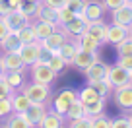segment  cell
<instances>
[{
    "label": "cell",
    "mask_w": 132,
    "mask_h": 128,
    "mask_svg": "<svg viewBox=\"0 0 132 128\" xmlns=\"http://www.w3.org/2000/svg\"><path fill=\"white\" fill-rule=\"evenodd\" d=\"M21 91L27 95L33 103H49L51 97H53V93H51V86H47V83H39V82H31V83H27V86L23 83Z\"/></svg>",
    "instance_id": "1"
},
{
    "label": "cell",
    "mask_w": 132,
    "mask_h": 128,
    "mask_svg": "<svg viewBox=\"0 0 132 128\" xmlns=\"http://www.w3.org/2000/svg\"><path fill=\"white\" fill-rule=\"evenodd\" d=\"M76 99H78V91L72 89V87H66V89L58 91V93L53 97V109L56 113H60V115H66L68 107H70Z\"/></svg>",
    "instance_id": "2"
},
{
    "label": "cell",
    "mask_w": 132,
    "mask_h": 128,
    "mask_svg": "<svg viewBox=\"0 0 132 128\" xmlns=\"http://www.w3.org/2000/svg\"><path fill=\"white\" fill-rule=\"evenodd\" d=\"M29 68H31V80H33V82L51 86L53 80L56 78V74L53 72V68H51L47 62H35V64H31Z\"/></svg>",
    "instance_id": "3"
},
{
    "label": "cell",
    "mask_w": 132,
    "mask_h": 128,
    "mask_svg": "<svg viewBox=\"0 0 132 128\" xmlns=\"http://www.w3.org/2000/svg\"><path fill=\"white\" fill-rule=\"evenodd\" d=\"M113 99H115L117 107L124 109V111H132V82L115 87V91H113Z\"/></svg>",
    "instance_id": "4"
},
{
    "label": "cell",
    "mask_w": 132,
    "mask_h": 128,
    "mask_svg": "<svg viewBox=\"0 0 132 128\" xmlns=\"http://www.w3.org/2000/svg\"><path fill=\"white\" fill-rule=\"evenodd\" d=\"M107 80L111 82L113 87H119V86H124V83H130L132 82V72L124 70V68L119 66V64H113V66H109Z\"/></svg>",
    "instance_id": "5"
},
{
    "label": "cell",
    "mask_w": 132,
    "mask_h": 128,
    "mask_svg": "<svg viewBox=\"0 0 132 128\" xmlns=\"http://www.w3.org/2000/svg\"><path fill=\"white\" fill-rule=\"evenodd\" d=\"M4 21L12 31H18L20 27L31 23V16H27L25 12H21V10L18 8V10H10V12L4 16Z\"/></svg>",
    "instance_id": "6"
},
{
    "label": "cell",
    "mask_w": 132,
    "mask_h": 128,
    "mask_svg": "<svg viewBox=\"0 0 132 128\" xmlns=\"http://www.w3.org/2000/svg\"><path fill=\"white\" fill-rule=\"evenodd\" d=\"M60 27L64 29V33L68 35V37H78V35H82V33L87 31V20L82 14H78V16H74L68 23L60 25Z\"/></svg>",
    "instance_id": "7"
},
{
    "label": "cell",
    "mask_w": 132,
    "mask_h": 128,
    "mask_svg": "<svg viewBox=\"0 0 132 128\" xmlns=\"http://www.w3.org/2000/svg\"><path fill=\"white\" fill-rule=\"evenodd\" d=\"M107 72H109V66L97 58L89 68L84 70V76H86L87 83H93V82H99V80H105V78H107Z\"/></svg>",
    "instance_id": "8"
},
{
    "label": "cell",
    "mask_w": 132,
    "mask_h": 128,
    "mask_svg": "<svg viewBox=\"0 0 132 128\" xmlns=\"http://www.w3.org/2000/svg\"><path fill=\"white\" fill-rule=\"evenodd\" d=\"M39 54H41V41L29 43V45H21V49H20V56H21L25 66L35 64L39 60Z\"/></svg>",
    "instance_id": "9"
},
{
    "label": "cell",
    "mask_w": 132,
    "mask_h": 128,
    "mask_svg": "<svg viewBox=\"0 0 132 128\" xmlns=\"http://www.w3.org/2000/svg\"><path fill=\"white\" fill-rule=\"evenodd\" d=\"M105 12H107V8L103 6L101 0H87L86 10H84L82 16L86 18L87 21H95V20H103Z\"/></svg>",
    "instance_id": "10"
},
{
    "label": "cell",
    "mask_w": 132,
    "mask_h": 128,
    "mask_svg": "<svg viewBox=\"0 0 132 128\" xmlns=\"http://www.w3.org/2000/svg\"><path fill=\"white\" fill-rule=\"evenodd\" d=\"M66 41H68V35L64 33V29H62V27H58L54 33H51L47 39H43L41 45L47 47L49 50H53V53H58V50H60V47L64 45Z\"/></svg>",
    "instance_id": "11"
},
{
    "label": "cell",
    "mask_w": 132,
    "mask_h": 128,
    "mask_svg": "<svg viewBox=\"0 0 132 128\" xmlns=\"http://www.w3.org/2000/svg\"><path fill=\"white\" fill-rule=\"evenodd\" d=\"M113 21L119 25H124V27H130L132 25V4L130 2H124L122 6L113 10Z\"/></svg>",
    "instance_id": "12"
},
{
    "label": "cell",
    "mask_w": 132,
    "mask_h": 128,
    "mask_svg": "<svg viewBox=\"0 0 132 128\" xmlns=\"http://www.w3.org/2000/svg\"><path fill=\"white\" fill-rule=\"evenodd\" d=\"M97 60V53H91V50H82L78 49V53H76L74 60H72V66H76L78 70H86V68H89L93 62Z\"/></svg>",
    "instance_id": "13"
},
{
    "label": "cell",
    "mask_w": 132,
    "mask_h": 128,
    "mask_svg": "<svg viewBox=\"0 0 132 128\" xmlns=\"http://www.w3.org/2000/svg\"><path fill=\"white\" fill-rule=\"evenodd\" d=\"M4 126H8V128H33V122L27 118L25 113H16L14 111L4 118Z\"/></svg>",
    "instance_id": "14"
},
{
    "label": "cell",
    "mask_w": 132,
    "mask_h": 128,
    "mask_svg": "<svg viewBox=\"0 0 132 128\" xmlns=\"http://www.w3.org/2000/svg\"><path fill=\"white\" fill-rule=\"evenodd\" d=\"M33 31H35V35H37L39 41H43V39H47L51 33H54L60 25L54 23V21H41V20H35V23H31Z\"/></svg>",
    "instance_id": "15"
},
{
    "label": "cell",
    "mask_w": 132,
    "mask_h": 128,
    "mask_svg": "<svg viewBox=\"0 0 132 128\" xmlns=\"http://www.w3.org/2000/svg\"><path fill=\"white\" fill-rule=\"evenodd\" d=\"M64 120H66L64 115H60V113H56L54 109H51V111H47V115L39 120L37 126H41V128H60V126H64Z\"/></svg>",
    "instance_id": "16"
},
{
    "label": "cell",
    "mask_w": 132,
    "mask_h": 128,
    "mask_svg": "<svg viewBox=\"0 0 132 128\" xmlns=\"http://www.w3.org/2000/svg\"><path fill=\"white\" fill-rule=\"evenodd\" d=\"M126 35H128V27L119 25V23H115V21H113L111 25H107V37H105V43L117 45V43H120Z\"/></svg>",
    "instance_id": "17"
},
{
    "label": "cell",
    "mask_w": 132,
    "mask_h": 128,
    "mask_svg": "<svg viewBox=\"0 0 132 128\" xmlns=\"http://www.w3.org/2000/svg\"><path fill=\"white\" fill-rule=\"evenodd\" d=\"M93 39H97L99 43H105V37H107V23L103 20H95V21H87V31Z\"/></svg>",
    "instance_id": "18"
},
{
    "label": "cell",
    "mask_w": 132,
    "mask_h": 128,
    "mask_svg": "<svg viewBox=\"0 0 132 128\" xmlns=\"http://www.w3.org/2000/svg\"><path fill=\"white\" fill-rule=\"evenodd\" d=\"M2 66H4V72H10V70H23L25 64L21 60L20 53H4L2 54Z\"/></svg>",
    "instance_id": "19"
},
{
    "label": "cell",
    "mask_w": 132,
    "mask_h": 128,
    "mask_svg": "<svg viewBox=\"0 0 132 128\" xmlns=\"http://www.w3.org/2000/svg\"><path fill=\"white\" fill-rule=\"evenodd\" d=\"M10 99H12V107H14L16 113H25L29 107H31V103H33L27 95H25L23 91H20V89L14 91V93L10 95Z\"/></svg>",
    "instance_id": "20"
},
{
    "label": "cell",
    "mask_w": 132,
    "mask_h": 128,
    "mask_svg": "<svg viewBox=\"0 0 132 128\" xmlns=\"http://www.w3.org/2000/svg\"><path fill=\"white\" fill-rule=\"evenodd\" d=\"M0 49L4 50V53H20L21 41H20V37L16 35V31H10V33L0 41Z\"/></svg>",
    "instance_id": "21"
},
{
    "label": "cell",
    "mask_w": 132,
    "mask_h": 128,
    "mask_svg": "<svg viewBox=\"0 0 132 128\" xmlns=\"http://www.w3.org/2000/svg\"><path fill=\"white\" fill-rule=\"evenodd\" d=\"M74 41H76V45H78V49H82V50H91V53H97L99 45H101V43H99L97 39H93L89 33L78 35V37H74Z\"/></svg>",
    "instance_id": "22"
},
{
    "label": "cell",
    "mask_w": 132,
    "mask_h": 128,
    "mask_svg": "<svg viewBox=\"0 0 132 128\" xmlns=\"http://www.w3.org/2000/svg\"><path fill=\"white\" fill-rule=\"evenodd\" d=\"M25 115H27V118L33 122V126H37L39 120L47 115V105L45 103H31V107L25 111Z\"/></svg>",
    "instance_id": "23"
},
{
    "label": "cell",
    "mask_w": 132,
    "mask_h": 128,
    "mask_svg": "<svg viewBox=\"0 0 132 128\" xmlns=\"http://www.w3.org/2000/svg\"><path fill=\"white\" fill-rule=\"evenodd\" d=\"M35 20H41V21H54L56 23V10L51 8V6L39 2L37 10H35Z\"/></svg>",
    "instance_id": "24"
},
{
    "label": "cell",
    "mask_w": 132,
    "mask_h": 128,
    "mask_svg": "<svg viewBox=\"0 0 132 128\" xmlns=\"http://www.w3.org/2000/svg\"><path fill=\"white\" fill-rule=\"evenodd\" d=\"M4 78L6 82L10 83V87H12L14 91L21 89L23 87V70H10V72H4Z\"/></svg>",
    "instance_id": "25"
},
{
    "label": "cell",
    "mask_w": 132,
    "mask_h": 128,
    "mask_svg": "<svg viewBox=\"0 0 132 128\" xmlns=\"http://www.w3.org/2000/svg\"><path fill=\"white\" fill-rule=\"evenodd\" d=\"M76 53H78V45H76V41H66L64 45L60 47V50H58V54L66 60V64H72Z\"/></svg>",
    "instance_id": "26"
},
{
    "label": "cell",
    "mask_w": 132,
    "mask_h": 128,
    "mask_svg": "<svg viewBox=\"0 0 132 128\" xmlns=\"http://www.w3.org/2000/svg\"><path fill=\"white\" fill-rule=\"evenodd\" d=\"M16 35L20 37L21 45H29V43L39 41L37 35H35V31H33V27H31V23H29V25H23V27H20V29L16 31Z\"/></svg>",
    "instance_id": "27"
},
{
    "label": "cell",
    "mask_w": 132,
    "mask_h": 128,
    "mask_svg": "<svg viewBox=\"0 0 132 128\" xmlns=\"http://www.w3.org/2000/svg\"><path fill=\"white\" fill-rule=\"evenodd\" d=\"M86 115V105L82 103V99H76L74 103L68 107V111H66V120H72V118H80V116Z\"/></svg>",
    "instance_id": "28"
},
{
    "label": "cell",
    "mask_w": 132,
    "mask_h": 128,
    "mask_svg": "<svg viewBox=\"0 0 132 128\" xmlns=\"http://www.w3.org/2000/svg\"><path fill=\"white\" fill-rule=\"evenodd\" d=\"M84 105H86V115L87 116H97L105 111V97H99V99L84 103Z\"/></svg>",
    "instance_id": "29"
},
{
    "label": "cell",
    "mask_w": 132,
    "mask_h": 128,
    "mask_svg": "<svg viewBox=\"0 0 132 128\" xmlns=\"http://www.w3.org/2000/svg\"><path fill=\"white\" fill-rule=\"evenodd\" d=\"M91 86H93L95 91H97L101 97H105V99H107L109 95H113V91H115V87L111 86V82H109L107 78H105V80H99V82H93Z\"/></svg>",
    "instance_id": "30"
},
{
    "label": "cell",
    "mask_w": 132,
    "mask_h": 128,
    "mask_svg": "<svg viewBox=\"0 0 132 128\" xmlns=\"http://www.w3.org/2000/svg\"><path fill=\"white\" fill-rule=\"evenodd\" d=\"M101 95L95 91V87L91 86V83H87L84 89H80L78 91V99H82V103H89V101H95V99H99Z\"/></svg>",
    "instance_id": "31"
},
{
    "label": "cell",
    "mask_w": 132,
    "mask_h": 128,
    "mask_svg": "<svg viewBox=\"0 0 132 128\" xmlns=\"http://www.w3.org/2000/svg\"><path fill=\"white\" fill-rule=\"evenodd\" d=\"M47 64H49V66L53 68V72H54V74H60V72L64 70L66 66H68V64H66V60H64V58H62L58 53H56V54H53V56H51V60L47 62Z\"/></svg>",
    "instance_id": "32"
},
{
    "label": "cell",
    "mask_w": 132,
    "mask_h": 128,
    "mask_svg": "<svg viewBox=\"0 0 132 128\" xmlns=\"http://www.w3.org/2000/svg\"><path fill=\"white\" fill-rule=\"evenodd\" d=\"M74 16H78V14H74L70 8H68V6L58 8V10H56V23H58V25H64V23H68V21H70Z\"/></svg>",
    "instance_id": "33"
},
{
    "label": "cell",
    "mask_w": 132,
    "mask_h": 128,
    "mask_svg": "<svg viewBox=\"0 0 132 128\" xmlns=\"http://www.w3.org/2000/svg\"><path fill=\"white\" fill-rule=\"evenodd\" d=\"M115 47H117V54H119V56L132 54V37H130V35H126V37H124L120 43H117Z\"/></svg>",
    "instance_id": "34"
},
{
    "label": "cell",
    "mask_w": 132,
    "mask_h": 128,
    "mask_svg": "<svg viewBox=\"0 0 132 128\" xmlns=\"http://www.w3.org/2000/svg\"><path fill=\"white\" fill-rule=\"evenodd\" d=\"M113 126V120L109 116H105L103 113L97 116H91V128H111Z\"/></svg>",
    "instance_id": "35"
},
{
    "label": "cell",
    "mask_w": 132,
    "mask_h": 128,
    "mask_svg": "<svg viewBox=\"0 0 132 128\" xmlns=\"http://www.w3.org/2000/svg\"><path fill=\"white\" fill-rule=\"evenodd\" d=\"M68 126L70 128H91V116L84 115L80 118H72V120H68Z\"/></svg>",
    "instance_id": "36"
},
{
    "label": "cell",
    "mask_w": 132,
    "mask_h": 128,
    "mask_svg": "<svg viewBox=\"0 0 132 128\" xmlns=\"http://www.w3.org/2000/svg\"><path fill=\"white\" fill-rule=\"evenodd\" d=\"M10 113H14L12 99L10 97H0V118H6Z\"/></svg>",
    "instance_id": "37"
},
{
    "label": "cell",
    "mask_w": 132,
    "mask_h": 128,
    "mask_svg": "<svg viewBox=\"0 0 132 128\" xmlns=\"http://www.w3.org/2000/svg\"><path fill=\"white\" fill-rule=\"evenodd\" d=\"M39 2H41V0H39ZM39 2H35V0H21L20 10H21V12H25L27 16H35V10H37Z\"/></svg>",
    "instance_id": "38"
},
{
    "label": "cell",
    "mask_w": 132,
    "mask_h": 128,
    "mask_svg": "<svg viewBox=\"0 0 132 128\" xmlns=\"http://www.w3.org/2000/svg\"><path fill=\"white\" fill-rule=\"evenodd\" d=\"M86 4H87V0H70V2H68V8L74 14H84Z\"/></svg>",
    "instance_id": "39"
},
{
    "label": "cell",
    "mask_w": 132,
    "mask_h": 128,
    "mask_svg": "<svg viewBox=\"0 0 132 128\" xmlns=\"http://www.w3.org/2000/svg\"><path fill=\"white\" fill-rule=\"evenodd\" d=\"M111 128H132V118H130V116H120V118H115Z\"/></svg>",
    "instance_id": "40"
},
{
    "label": "cell",
    "mask_w": 132,
    "mask_h": 128,
    "mask_svg": "<svg viewBox=\"0 0 132 128\" xmlns=\"http://www.w3.org/2000/svg\"><path fill=\"white\" fill-rule=\"evenodd\" d=\"M14 93V89L10 87V83L6 82L4 76H0V97H10Z\"/></svg>",
    "instance_id": "41"
},
{
    "label": "cell",
    "mask_w": 132,
    "mask_h": 128,
    "mask_svg": "<svg viewBox=\"0 0 132 128\" xmlns=\"http://www.w3.org/2000/svg\"><path fill=\"white\" fill-rule=\"evenodd\" d=\"M117 64H119V66H122L124 70L132 72V54H124V56H119Z\"/></svg>",
    "instance_id": "42"
},
{
    "label": "cell",
    "mask_w": 132,
    "mask_h": 128,
    "mask_svg": "<svg viewBox=\"0 0 132 128\" xmlns=\"http://www.w3.org/2000/svg\"><path fill=\"white\" fill-rule=\"evenodd\" d=\"M41 2H43V4H47V6H51V8H54V10H58V8L68 6L70 0H41Z\"/></svg>",
    "instance_id": "43"
},
{
    "label": "cell",
    "mask_w": 132,
    "mask_h": 128,
    "mask_svg": "<svg viewBox=\"0 0 132 128\" xmlns=\"http://www.w3.org/2000/svg\"><path fill=\"white\" fill-rule=\"evenodd\" d=\"M101 2H103V6H105V8H107V10H111V12H113V10H115V8H119V6H122L124 2H126V0H101Z\"/></svg>",
    "instance_id": "44"
},
{
    "label": "cell",
    "mask_w": 132,
    "mask_h": 128,
    "mask_svg": "<svg viewBox=\"0 0 132 128\" xmlns=\"http://www.w3.org/2000/svg\"><path fill=\"white\" fill-rule=\"evenodd\" d=\"M10 31H12V29L8 27V25H6V21H4V18H0V41H2V39L6 37V35L10 33Z\"/></svg>",
    "instance_id": "45"
},
{
    "label": "cell",
    "mask_w": 132,
    "mask_h": 128,
    "mask_svg": "<svg viewBox=\"0 0 132 128\" xmlns=\"http://www.w3.org/2000/svg\"><path fill=\"white\" fill-rule=\"evenodd\" d=\"M10 10H12V8L8 6V2H6V0H4V2H0V18H4Z\"/></svg>",
    "instance_id": "46"
},
{
    "label": "cell",
    "mask_w": 132,
    "mask_h": 128,
    "mask_svg": "<svg viewBox=\"0 0 132 128\" xmlns=\"http://www.w3.org/2000/svg\"><path fill=\"white\" fill-rule=\"evenodd\" d=\"M6 2H8V6L12 10H18V8H20V4H21V0H6Z\"/></svg>",
    "instance_id": "47"
},
{
    "label": "cell",
    "mask_w": 132,
    "mask_h": 128,
    "mask_svg": "<svg viewBox=\"0 0 132 128\" xmlns=\"http://www.w3.org/2000/svg\"><path fill=\"white\" fill-rule=\"evenodd\" d=\"M0 76H4V66H2V56H0Z\"/></svg>",
    "instance_id": "48"
},
{
    "label": "cell",
    "mask_w": 132,
    "mask_h": 128,
    "mask_svg": "<svg viewBox=\"0 0 132 128\" xmlns=\"http://www.w3.org/2000/svg\"><path fill=\"white\" fill-rule=\"evenodd\" d=\"M128 35H130V37H132V25H130V27H128Z\"/></svg>",
    "instance_id": "49"
},
{
    "label": "cell",
    "mask_w": 132,
    "mask_h": 128,
    "mask_svg": "<svg viewBox=\"0 0 132 128\" xmlns=\"http://www.w3.org/2000/svg\"><path fill=\"white\" fill-rule=\"evenodd\" d=\"M126 2H130V4H132V0H126Z\"/></svg>",
    "instance_id": "50"
},
{
    "label": "cell",
    "mask_w": 132,
    "mask_h": 128,
    "mask_svg": "<svg viewBox=\"0 0 132 128\" xmlns=\"http://www.w3.org/2000/svg\"><path fill=\"white\" fill-rule=\"evenodd\" d=\"M0 2H4V0H0Z\"/></svg>",
    "instance_id": "51"
},
{
    "label": "cell",
    "mask_w": 132,
    "mask_h": 128,
    "mask_svg": "<svg viewBox=\"0 0 132 128\" xmlns=\"http://www.w3.org/2000/svg\"><path fill=\"white\" fill-rule=\"evenodd\" d=\"M35 2H39V0H35Z\"/></svg>",
    "instance_id": "52"
},
{
    "label": "cell",
    "mask_w": 132,
    "mask_h": 128,
    "mask_svg": "<svg viewBox=\"0 0 132 128\" xmlns=\"http://www.w3.org/2000/svg\"><path fill=\"white\" fill-rule=\"evenodd\" d=\"M130 118H132V116H130Z\"/></svg>",
    "instance_id": "53"
}]
</instances>
